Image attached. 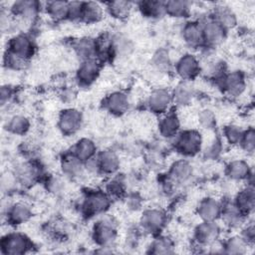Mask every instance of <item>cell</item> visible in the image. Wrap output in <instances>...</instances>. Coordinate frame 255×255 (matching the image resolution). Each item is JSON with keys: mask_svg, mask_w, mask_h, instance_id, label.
<instances>
[{"mask_svg": "<svg viewBox=\"0 0 255 255\" xmlns=\"http://www.w3.org/2000/svg\"><path fill=\"white\" fill-rule=\"evenodd\" d=\"M112 42L114 58L127 57L133 50L132 42L124 35H112Z\"/></svg>", "mask_w": 255, "mask_h": 255, "instance_id": "obj_41", "label": "cell"}, {"mask_svg": "<svg viewBox=\"0 0 255 255\" xmlns=\"http://www.w3.org/2000/svg\"><path fill=\"white\" fill-rule=\"evenodd\" d=\"M222 252L231 255H244L251 247L239 233H233L221 241Z\"/></svg>", "mask_w": 255, "mask_h": 255, "instance_id": "obj_35", "label": "cell"}, {"mask_svg": "<svg viewBox=\"0 0 255 255\" xmlns=\"http://www.w3.org/2000/svg\"><path fill=\"white\" fill-rule=\"evenodd\" d=\"M84 116L80 110L68 107L60 111L57 119V127L66 136L75 135L83 127Z\"/></svg>", "mask_w": 255, "mask_h": 255, "instance_id": "obj_11", "label": "cell"}, {"mask_svg": "<svg viewBox=\"0 0 255 255\" xmlns=\"http://www.w3.org/2000/svg\"><path fill=\"white\" fill-rule=\"evenodd\" d=\"M127 180L123 174H120L119 172L109 176V179L107 180L104 189L106 192L113 198V199H119L127 195Z\"/></svg>", "mask_w": 255, "mask_h": 255, "instance_id": "obj_40", "label": "cell"}, {"mask_svg": "<svg viewBox=\"0 0 255 255\" xmlns=\"http://www.w3.org/2000/svg\"><path fill=\"white\" fill-rule=\"evenodd\" d=\"M221 234L222 225L219 221L200 220L193 228L192 239L196 247L206 249L208 246L219 241Z\"/></svg>", "mask_w": 255, "mask_h": 255, "instance_id": "obj_7", "label": "cell"}, {"mask_svg": "<svg viewBox=\"0 0 255 255\" xmlns=\"http://www.w3.org/2000/svg\"><path fill=\"white\" fill-rule=\"evenodd\" d=\"M239 235L252 247L255 243V227L252 221L247 222L239 229Z\"/></svg>", "mask_w": 255, "mask_h": 255, "instance_id": "obj_48", "label": "cell"}, {"mask_svg": "<svg viewBox=\"0 0 255 255\" xmlns=\"http://www.w3.org/2000/svg\"><path fill=\"white\" fill-rule=\"evenodd\" d=\"M246 154H253L255 150V129L253 127L245 128L238 145Z\"/></svg>", "mask_w": 255, "mask_h": 255, "instance_id": "obj_45", "label": "cell"}, {"mask_svg": "<svg viewBox=\"0 0 255 255\" xmlns=\"http://www.w3.org/2000/svg\"><path fill=\"white\" fill-rule=\"evenodd\" d=\"M8 10L20 24L31 25L43 11V3L36 0H18L14 1Z\"/></svg>", "mask_w": 255, "mask_h": 255, "instance_id": "obj_9", "label": "cell"}, {"mask_svg": "<svg viewBox=\"0 0 255 255\" xmlns=\"http://www.w3.org/2000/svg\"><path fill=\"white\" fill-rule=\"evenodd\" d=\"M103 64L97 58L81 61L75 73L76 83L82 88L92 86L99 79Z\"/></svg>", "mask_w": 255, "mask_h": 255, "instance_id": "obj_15", "label": "cell"}, {"mask_svg": "<svg viewBox=\"0 0 255 255\" xmlns=\"http://www.w3.org/2000/svg\"><path fill=\"white\" fill-rule=\"evenodd\" d=\"M134 6L135 4L133 2L128 0H116L105 3L106 12L112 18L121 21L127 19L130 15Z\"/></svg>", "mask_w": 255, "mask_h": 255, "instance_id": "obj_38", "label": "cell"}, {"mask_svg": "<svg viewBox=\"0 0 255 255\" xmlns=\"http://www.w3.org/2000/svg\"><path fill=\"white\" fill-rule=\"evenodd\" d=\"M175 252V243L173 239L165 234H157L152 236V239L146 247L147 254L153 255H169Z\"/></svg>", "mask_w": 255, "mask_h": 255, "instance_id": "obj_30", "label": "cell"}, {"mask_svg": "<svg viewBox=\"0 0 255 255\" xmlns=\"http://www.w3.org/2000/svg\"><path fill=\"white\" fill-rule=\"evenodd\" d=\"M173 107L186 108L190 106L196 98V88L193 82L179 80L171 90Z\"/></svg>", "mask_w": 255, "mask_h": 255, "instance_id": "obj_25", "label": "cell"}, {"mask_svg": "<svg viewBox=\"0 0 255 255\" xmlns=\"http://www.w3.org/2000/svg\"><path fill=\"white\" fill-rule=\"evenodd\" d=\"M47 190L52 192V193H59L61 192V190L64 187L63 181L59 178V177H55V176H51L49 178H47Z\"/></svg>", "mask_w": 255, "mask_h": 255, "instance_id": "obj_50", "label": "cell"}, {"mask_svg": "<svg viewBox=\"0 0 255 255\" xmlns=\"http://www.w3.org/2000/svg\"><path fill=\"white\" fill-rule=\"evenodd\" d=\"M15 95V90L14 87L6 84V85H2L1 87V91H0V104L1 107L4 108L6 106L9 105V103L13 100Z\"/></svg>", "mask_w": 255, "mask_h": 255, "instance_id": "obj_49", "label": "cell"}, {"mask_svg": "<svg viewBox=\"0 0 255 255\" xmlns=\"http://www.w3.org/2000/svg\"><path fill=\"white\" fill-rule=\"evenodd\" d=\"M173 64L171 55L166 48H158L153 52L150 58V66L152 70L160 75H167L173 72Z\"/></svg>", "mask_w": 255, "mask_h": 255, "instance_id": "obj_31", "label": "cell"}, {"mask_svg": "<svg viewBox=\"0 0 255 255\" xmlns=\"http://www.w3.org/2000/svg\"><path fill=\"white\" fill-rule=\"evenodd\" d=\"M83 11V1H68L67 20L72 22H81Z\"/></svg>", "mask_w": 255, "mask_h": 255, "instance_id": "obj_47", "label": "cell"}, {"mask_svg": "<svg viewBox=\"0 0 255 255\" xmlns=\"http://www.w3.org/2000/svg\"><path fill=\"white\" fill-rule=\"evenodd\" d=\"M226 178L232 182H245L254 184V172L251 164L244 158L229 160L224 167Z\"/></svg>", "mask_w": 255, "mask_h": 255, "instance_id": "obj_14", "label": "cell"}, {"mask_svg": "<svg viewBox=\"0 0 255 255\" xmlns=\"http://www.w3.org/2000/svg\"><path fill=\"white\" fill-rule=\"evenodd\" d=\"M43 11L54 22L67 20L68 17V1L52 0L43 3Z\"/></svg>", "mask_w": 255, "mask_h": 255, "instance_id": "obj_39", "label": "cell"}, {"mask_svg": "<svg viewBox=\"0 0 255 255\" xmlns=\"http://www.w3.org/2000/svg\"><path fill=\"white\" fill-rule=\"evenodd\" d=\"M145 107L150 113L158 117L170 111L173 109L171 90L165 87L152 89L146 97Z\"/></svg>", "mask_w": 255, "mask_h": 255, "instance_id": "obj_12", "label": "cell"}, {"mask_svg": "<svg viewBox=\"0 0 255 255\" xmlns=\"http://www.w3.org/2000/svg\"><path fill=\"white\" fill-rule=\"evenodd\" d=\"M202 27L204 49L212 50L220 46L227 37L228 31L209 16L199 19ZM203 50V49H202Z\"/></svg>", "mask_w": 255, "mask_h": 255, "instance_id": "obj_13", "label": "cell"}, {"mask_svg": "<svg viewBox=\"0 0 255 255\" xmlns=\"http://www.w3.org/2000/svg\"><path fill=\"white\" fill-rule=\"evenodd\" d=\"M234 205L246 216H250L255 208V187L254 184L245 183L231 198Z\"/></svg>", "mask_w": 255, "mask_h": 255, "instance_id": "obj_26", "label": "cell"}, {"mask_svg": "<svg viewBox=\"0 0 255 255\" xmlns=\"http://www.w3.org/2000/svg\"><path fill=\"white\" fill-rule=\"evenodd\" d=\"M196 120L198 126L207 131H213L217 128L216 114L209 108H203L198 111Z\"/></svg>", "mask_w": 255, "mask_h": 255, "instance_id": "obj_43", "label": "cell"}, {"mask_svg": "<svg viewBox=\"0 0 255 255\" xmlns=\"http://www.w3.org/2000/svg\"><path fill=\"white\" fill-rule=\"evenodd\" d=\"M71 151L74 153L75 156H77L81 161L85 163L90 159L94 158L97 155L99 149L94 139H92L91 137L83 136L74 143Z\"/></svg>", "mask_w": 255, "mask_h": 255, "instance_id": "obj_32", "label": "cell"}, {"mask_svg": "<svg viewBox=\"0 0 255 255\" xmlns=\"http://www.w3.org/2000/svg\"><path fill=\"white\" fill-rule=\"evenodd\" d=\"M104 110L114 117H121L130 108V99L127 92L116 90L109 93L103 100Z\"/></svg>", "mask_w": 255, "mask_h": 255, "instance_id": "obj_19", "label": "cell"}, {"mask_svg": "<svg viewBox=\"0 0 255 255\" xmlns=\"http://www.w3.org/2000/svg\"><path fill=\"white\" fill-rule=\"evenodd\" d=\"M168 222L167 212L160 207H147L140 213L138 228L144 234L155 236L162 233Z\"/></svg>", "mask_w": 255, "mask_h": 255, "instance_id": "obj_5", "label": "cell"}, {"mask_svg": "<svg viewBox=\"0 0 255 255\" xmlns=\"http://www.w3.org/2000/svg\"><path fill=\"white\" fill-rule=\"evenodd\" d=\"M173 73L181 81L193 82L201 74V62L195 54L186 52L174 62Z\"/></svg>", "mask_w": 255, "mask_h": 255, "instance_id": "obj_10", "label": "cell"}, {"mask_svg": "<svg viewBox=\"0 0 255 255\" xmlns=\"http://www.w3.org/2000/svg\"><path fill=\"white\" fill-rule=\"evenodd\" d=\"M5 51L30 62L36 53V44L27 32H17L8 39Z\"/></svg>", "mask_w": 255, "mask_h": 255, "instance_id": "obj_8", "label": "cell"}, {"mask_svg": "<svg viewBox=\"0 0 255 255\" xmlns=\"http://www.w3.org/2000/svg\"><path fill=\"white\" fill-rule=\"evenodd\" d=\"M222 93L230 99H237L244 95L247 90L246 75L239 70L226 71L223 76L215 82Z\"/></svg>", "mask_w": 255, "mask_h": 255, "instance_id": "obj_6", "label": "cell"}, {"mask_svg": "<svg viewBox=\"0 0 255 255\" xmlns=\"http://www.w3.org/2000/svg\"><path fill=\"white\" fill-rule=\"evenodd\" d=\"M223 202L214 196H205L199 200L195 212L200 220L219 221Z\"/></svg>", "mask_w": 255, "mask_h": 255, "instance_id": "obj_24", "label": "cell"}, {"mask_svg": "<svg viewBox=\"0 0 255 255\" xmlns=\"http://www.w3.org/2000/svg\"><path fill=\"white\" fill-rule=\"evenodd\" d=\"M174 150L184 158L198 155L202 151L204 139L201 131L196 128L181 129L172 139Z\"/></svg>", "mask_w": 255, "mask_h": 255, "instance_id": "obj_3", "label": "cell"}, {"mask_svg": "<svg viewBox=\"0 0 255 255\" xmlns=\"http://www.w3.org/2000/svg\"><path fill=\"white\" fill-rule=\"evenodd\" d=\"M72 50L79 58L80 62L97 58V41L96 38L83 36L72 41Z\"/></svg>", "mask_w": 255, "mask_h": 255, "instance_id": "obj_28", "label": "cell"}, {"mask_svg": "<svg viewBox=\"0 0 255 255\" xmlns=\"http://www.w3.org/2000/svg\"><path fill=\"white\" fill-rule=\"evenodd\" d=\"M60 169L64 177L70 180H81L88 175L85 163L69 150L60 159Z\"/></svg>", "mask_w": 255, "mask_h": 255, "instance_id": "obj_22", "label": "cell"}, {"mask_svg": "<svg viewBox=\"0 0 255 255\" xmlns=\"http://www.w3.org/2000/svg\"><path fill=\"white\" fill-rule=\"evenodd\" d=\"M32 239L20 231H8L0 240V253L2 255H25L34 249Z\"/></svg>", "mask_w": 255, "mask_h": 255, "instance_id": "obj_4", "label": "cell"}, {"mask_svg": "<svg viewBox=\"0 0 255 255\" xmlns=\"http://www.w3.org/2000/svg\"><path fill=\"white\" fill-rule=\"evenodd\" d=\"M139 13L147 19L157 20L165 16L164 1L159 0H144L134 3Z\"/></svg>", "mask_w": 255, "mask_h": 255, "instance_id": "obj_34", "label": "cell"}, {"mask_svg": "<svg viewBox=\"0 0 255 255\" xmlns=\"http://www.w3.org/2000/svg\"><path fill=\"white\" fill-rule=\"evenodd\" d=\"M209 15L227 31L234 29L238 24L236 13L231 7L225 4L216 5Z\"/></svg>", "mask_w": 255, "mask_h": 255, "instance_id": "obj_29", "label": "cell"}, {"mask_svg": "<svg viewBox=\"0 0 255 255\" xmlns=\"http://www.w3.org/2000/svg\"><path fill=\"white\" fill-rule=\"evenodd\" d=\"M180 36L183 43L191 50L204 49L202 27L199 19H187L181 26Z\"/></svg>", "mask_w": 255, "mask_h": 255, "instance_id": "obj_18", "label": "cell"}, {"mask_svg": "<svg viewBox=\"0 0 255 255\" xmlns=\"http://www.w3.org/2000/svg\"><path fill=\"white\" fill-rule=\"evenodd\" d=\"M222 202V211L219 219V221L222 222V227L231 231L239 230L247 222L248 216L234 205L232 199H224Z\"/></svg>", "mask_w": 255, "mask_h": 255, "instance_id": "obj_20", "label": "cell"}, {"mask_svg": "<svg viewBox=\"0 0 255 255\" xmlns=\"http://www.w3.org/2000/svg\"><path fill=\"white\" fill-rule=\"evenodd\" d=\"M113 200L104 188H88L80 200V212L88 219L99 217L109 211Z\"/></svg>", "mask_w": 255, "mask_h": 255, "instance_id": "obj_1", "label": "cell"}, {"mask_svg": "<svg viewBox=\"0 0 255 255\" xmlns=\"http://www.w3.org/2000/svg\"><path fill=\"white\" fill-rule=\"evenodd\" d=\"M224 143L225 142L222 139V137L220 136L213 137L206 146L203 145L201 152L203 153V156L206 159L215 160L222 154L224 149Z\"/></svg>", "mask_w": 255, "mask_h": 255, "instance_id": "obj_44", "label": "cell"}, {"mask_svg": "<svg viewBox=\"0 0 255 255\" xmlns=\"http://www.w3.org/2000/svg\"><path fill=\"white\" fill-rule=\"evenodd\" d=\"M195 169L193 164L187 158H179L174 160L168 170L167 179L174 186H183L188 184L194 177Z\"/></svg>", "mask_w": 255, "mask_h": 255, "instance_id": "obj_16", "label": "cell"}, {"mask_svg": "<svg viewBox=\"0 0 255 255\" xmlns=\"http://www.w3.org/2000/svg\"><path fill=\"white\" fill-rule=\"evenodd\" d=\"M20 185H30L42 175V167L35 160H26L19 163L13 171Z\"/></svg>", "mask_w": 255, "mask_h": 255, "instance_id": "obj_27", "label": "cell"}, {"mask_svg": "<svg viewBox=\"0 0 255 255\" xmlns=\"http://www.w3.org/2000/svg\"><path fill=\"white\" fill-rule=\"evenodd\" d=\"M3 216L8 225L17 227L31 220L33 217V209L27 201L18 200L7 205Z\"/></svg>", "mask_w": 255, "mask_h": 255, "instance_id": "obj_17", "label": "cell"}, {"mask_svg": "<svg viewBox=\"0 0 255 255\" xmlns=\"http://www.w3.org/2000/svg\"><path fill=\"white\" fill-rule=\"evenodd\" d=\"M192 3L187 0L164 1L165 16L174 19H187L191 13Z\"/></svg>", "mask_w": 255, "mask_h": 255, "instance_id": "obj_36", "label": "cell"}, {"mask_svg": "<svg viewBox=\"0 0 255 255\" xmlns=\"http://www.w3.org/2000/svg\"><path fill=\"white\" fill-rule=\"evenodd\" d=\"M91 237L94 243L103 249V252H107L117 243L119 237L117 222L113 217L106 214L99 216L92 226Z\"/></svg>", "mask_w": 255, "mask_h": 255, "instance_id": "obj_2", "label": "cell"}, {"mask_svg": "<svg viewBox=\"0 0 255 255\" xmlns=\"http://www.w3.org/2000/svg\"><path fill=\"white\" fill-rule=\"evenodd\" d=\"M99 175L112 176L119 172L121 167V158L117 151L112 148H105L98 151L95 156Z\"/></svg>", "mask_w": 255, "mask_h": 255, "instance_id": "obj_21", "label": "cell"}, {"mask_svg": "<svg viewBox=\"0 0 255 255\" xmlns=\"http://www.w3.org/2000/svg\"><path fill=\"white\" fill-rule=\"evenodd\" d=\"M127 204L128 208L132 210H137L141 206V199L137 195H130L127 199Z\"/></svg>", "mask_w": 255, "mask_h": 255, "instance_id": "obj_51", "label": "cell"}, {"mask_svg": "<svg viewBox=\"0 0 255 255\" xmlns=\"http://www.w3.org/2000/svg\"><path fill=\"white\" fill-rule=\"evenodd\" d=\"M245 128L240 125L230 123L222 128V139L225 143L231 146H238Z\"/></svg>", "mask_w": 255, "mask_h": 255, "instance_id": "obj_42", "label": "cell"}, {"mask_svg": "<svg viewBox=\"0 0 255 255\" xmlns=\"http://www.w3.org/2000/svg\"><path fill=\"white\" fill-rule=\"evenodd\" d=\"M29 62L24 61L6 51L3 53V67L10 71H22L28 66Z\"/></svg>", "mask_w": 255, "mask_h": 255, "instance_id": "obj_46", "label": "cell"}, {"mask_svg": "<svg viewBox=\"0 0 255 255\" xmlns=\"http://www.w3.org/2000/svg\"><path fill=\"white\" fill-rule=\"evenodd\" d=\"M31 128V121L30 119L22 114H15L10 116L5 124V129L13 134L22 136L29 132Z\"/></svg>", "mask_w": 255, "mask_h": 255, "instance_id": "obj_37", "label": "cell"}, {"mask_svg": "<svg viewBox=\"0 0 255 255\" xmlns=\"http://www.w3.org/2000/svg\"><path fill=\"white\" fill-rule=\"evenodd\" d=\"M157 130L162 138L169 140H172L181 130V120L174 108L159 116Z\"/></svg>", "mask_w": 255, "mask_h": 255, "instance_id": "obj_23", "label": "cell"}, {"mask_svg": "<svg viewBox=\"0 0 255 255\" xmlns=\"http://www.w3.org/2000/svg\"><path fill=\"white\" fill-rule=\"evenodd\" d=\"M105 13V4L97 1H83L81 23L96 24L104 18Z\"/></svg>", "mask_w": 255, "mask_h": 255, "instance_id": "obj_33", "label": "cell"}]
</instances>
